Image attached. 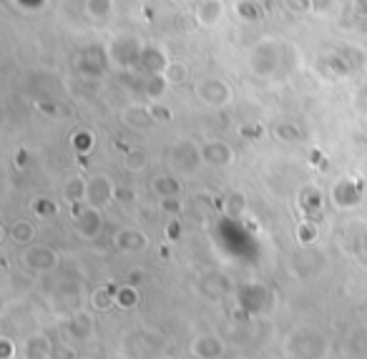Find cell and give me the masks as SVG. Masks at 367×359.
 <instances>
[{
  "label": "cell",
  "mask_w": 367,
  "mask_h": 359,
  "mask_svg": "<svg viewBox=\"0 0 367 359\" xmlns=\"http://www.w3.org/2000/svg\"><path fill=\"white\" fill-rule=\"evenodd\" d=\"M222 13H224V3H222V0H201L199 21L204 23V26H211V23H216L219 18H222Z\"/></svg>",
  "instance_id": "6da1fadb"
},
{
  "label": "cell",
  "mask_w": 367,
  "mask_h": 359,
  "mask_svg": "<svg viewBox=\"0 0 367 359\" xmlns=\"http://www.w3.org/2000/svg\"><path fill=\"white\" fill-rule=\"evenodd\" d=\"M88 10L93 18H104L111 10V0H88Z\"/></svg>",
  "instance_id": "7a4b0ae2"
},
{
  "label": "cell",
  "mask_w": 367,
  "mask_h": 359,
  "mask_svg": "<svg viewBox=\"0 0 367 359\" xmlns=\"http://www.w3.org/2000/svg\"><path fill=\"white\" fill-rule=\"evenodd\" d=\"M91 144H93V138H91L88 131H81V133H76V136H73V146H76L78 151L86 153L91 148Z\"/></svg>",
  "instance_id": "3957f363"
},
{
  "label": "cell",
  "mask_w": 367,
  "mask_h": 359,
  "mask_svg": "<svg viewBox=\"0 0 367 359\" xmlns=\"http://www.w3.org/2000/svg\"><path fill=\"white\" fill-rule=\"evenodd\" d=\"M236 10H239V15H244L247 21H254L256 15H259L256 6H254V3H250V0H244V3H239V8H236Z\"/></svg>",
  "instance_id": "277c9868"
},
{
  "label": "cell",
  "mask_w": 367,
  "mask_h": 359,
  "mask_svg": "<svg viewBox=\"0 0 367 359\" xmlns=\"http://www.w3.org/2000/svg\"><path fill=\"white\" fill-rule=\"evenodd\" d=\"M167 76H169V81H171V83H179V81H184V78H187V68H184V66H179V63H173V66H169Z\"/></svg>",
  "instance_id": "5b68a950"
},
{
  "label": "cell",
  "mask_w": 367,
  "mask_h": 359,
  "mask_svg": "<svg viewBox=\"0 0 367 359\" xmlns=\"http://www.w3.org/2000/svg\"><path fill=\"white\" fill-rule=\"evenodd\" d=\"M35 211H38L41 216H48V214H53V211H56V204H53V201L41 199V201H35Z\"/></svg>",
  "instance_id": "8992f818"
},
{
  "label": "cell",
  "mask_w": 367,
  "mask_h": 359,
  "mask_svg": "<svg viewBox=\"0 0 367 359\" xmlns=\"http://www.w3.org/2000/svg\"><path fill=\"white\" fill-rule=\"evenodd\" d=\"M13 236L21 242V239H30V229H28V224H15V229H13Z\"/></svg>",
  "instance_id": "52a82bcc"
},
{
  "label": "cell",
  "mask_w": 367,
  "mask_h": 359,
  "mask_svg": "<svg viewBox=\"0 0 367 359\" xmlns=\"http://www.w3.org/2000/svg\"><path fill=\"white\" fill-rule=\"evenodd\" d=\"M146 159H144V153H129V166L131 168H144Z\"/></svg>",
  "instance_id": "ba28073f"
},
{
  "label": "cell",
  "mask_w": 367,
  "mask_h": 359,
  "mask_svg": "<svg viewBox=\"0 0 367 359\" xmlns=\"http://www.w3.org/2000/svg\"><path fill=\"white\" fill-rule=\"evenodd\" d=\"M310 3L314 10H327V8L332 6V0H310Z\"/></svg>",
  "instance_id": "9c48e42d"
},
{
  "label": "cell",
  "mask_w": 367,
  "mask_h": 359,
  "mask_svg": "<svg viewBox=\"0 0 367 359\" xmlns=\"http://www.w3.org/2000/svg\"><path fill=\"white\" fill-rule=\"evenodd\" d=\"M153 116H156V118H164V121H169V118H171V113H169L167 108H153Z\"/></svg>",
  "instance_id": "30bf717a"
},
{
  "label": "cell",
  "mask_w": 367,
  "mask_h": 359,
  "mask_svg": "<svg viewBox=\"0 0 367 359\" xmlns=\"http://www.w3.org/2000/svg\"><path fill=\"white\" fill-rule=\"evenodd\" d=\"M18 3L26 8H41L43 6V0H18Z\"/></svg>",
  "instance_id": "8fae6325"
},
{
  "label": "cell",
  "mask_w": 367,
  "mask_h": 359,
  "mask_svg": "<svg viewBox=\"0 0 367 359\" xmlns=\"http://www.w3.org/2000/svg\"><path fill=\"white\" fill-rule=\"evenodd\" d=\"M169 236H171V239H176V236H179V224H176V221H171V224H169Z\"/></svg>",
  "instance_id": "7c38bea8"
}]
</instances>
